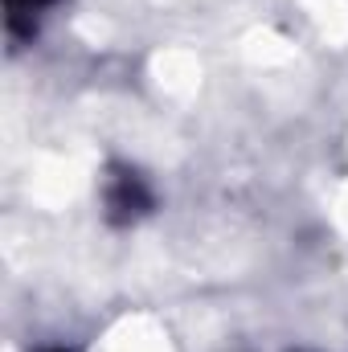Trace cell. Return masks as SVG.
Here are the masks:
<instances>
[{
  "instance_id": "6da1fadb",
  "label": "cell",
  "mask_w": 348,
  "mask_h": 352,
  "mask_svg": "<svg viewBox=\"0 0 348 352\" xmlns=\"http://www.w3.org/2000/svg\"><path fill=\"white\" fill-rule=\"evenodd\" d=\"M54 0H8V29L12 33H33L37 16L50 8Z\"/></svg>"
}]
</instances>
